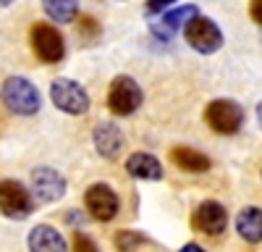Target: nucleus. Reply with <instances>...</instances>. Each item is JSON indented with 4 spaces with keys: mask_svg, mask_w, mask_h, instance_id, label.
<instances>
[{
    "mask_svg": "<svg viewBox=\"0 0 262 252\" xmlns=\"http://www.w3.org/2000/svg\"><path fill=\"white\" fill-rule=\"evenodd\" d=\"M0 100L16 116H34L42 105L39 90L27 76H8L0 84Z\"/></svg>",
    "mask_w": 262,
    "mask_h": 252,
    "instance_id": "f257e3e1",
    "label": "nucleus"
},
{
    "mask_svg": "<svg viewBox=\"0 0 262 252\" xmlns=\"http://www.w3.org/2000/svg\"><path fill=\"white\" fill-rule=\"evenodd\" d=\"M50 100L66 116H84L90 111V95H86V90L79 81L66 79V76H58L50 81Z\"/></svg>",
    "mask_w": 262,
    "mask_h": 252,
    "instance_id": "f03ea898",
    "label": "nucleus"
},
{
    "mask_svg": "<svg viewBox=\"0 0 262 252\" xmlns=\"http://www.w3.org/2000/svg\"><path fill=\"white\" fill-rule=\"evenodd\" d=\"M184 37L189 42V48L202 55H212L223 48V32L207 16H194L184 27Z\"/></svg>",
    "mask_w": 262,
    "mask_h": 252,
    "instance_id": "7ed1b4c3",
    "label": "nucleus"
},
{
    "mask_svg": "<svg viewBox=\"0 0 262 252\" xmlns=\"http://www.w3.org/2000/svg\"><path fill=\"white\" fill-rule=\"evenodd\" d=\"M66 189H69V181H66V176L60 171H55V168L50 165H37L32 168V174H29V192L34 197V202H58L63 195H66Z\"/></svg>",
    "mask_w": 262,
    "mask_h": 252,
    "instance_id": "20e7f679",
    "label": "nucleus"
},
{
    "mask_svg": "<svg viewBox=\"0 0 262 252\" xmlns=\"http://www.w3.org/2000/svg\"><path fill=\"white\" fill-rule=\"evenodd\" d=\"M34 210V197L32 192L16 179H3L0 181V213L13 221H24Z\"/></svg>",
    "mask_w": 262,
    "mask_h": 252,
    "instance_id": "39448f33",
    "label": "nucleus"
},
{
    "mask_svg": "<svg viewBox=\"0 0 262 252\" xmlns=\"http://www.w3.org/2000/svg\"><path fill=\"white\" fill-rule=\"evenodd\" d=\"M144 95L142 87L137 84V79H131L128 74H118L111 81V90H107V108L116 116H131L134 111H139Z\"/></svg>",
    "mask_w": 262,
    "mask_h": 252,
    "instance_id": "423d86ee",
    "label": "nucleus"
},
{
    "mask_svg": "<svg viewBox=\"0 0 262 252\" xmlns=\"http://www.w3.org/2000/svg\"><path fill=\"white\" fill-rule=\"evenodd\" d=\"M205 121L215 134H236L244 126V111L236 100H212L205 108Z\"/></svg>",
    "mask_w": 262,
    "mask_h": 252,
    "instance_id": "0eeeda50",
    "label": "nucleus"
},
{
    "mask_svg": "<svg viewBox=\"0 0 262 252\" xmlns=\"http://www.w3.org/2000/svg\"><path fill=\"white\" fill-rule=\"evenodd\" d=\"M29 39H32L34 55L42 63H60L63 60L66 42H63V34L53 24H48V21H37V24H32Z\"/></svg>",
    "mask_w": 262,
    "mask_h": 252,
    "instance_id": "6e6552de",
    "label": "nucleus"
},
{
    "mask_svg": "<svg viewBox=\"0 0 262 252\" xmlns=\"http://www.w3.org/2000/svg\"><path fill=\"white\" fill-rule=\"evenodd\" d=\"M84 205H86V210H90V216L95 221H102V223L113 221L118 216V207H121L116 189L111 184H102V181L92 184L84 192Z\"/></svg>",
    "mask_w": 262,
    "mask_h": 252,
    "instance_id": "1a4fd4ad",
    "label": "nucleus"
},
{
    "mask_svg": "<svg viewBox=\"0 0 262 252\" xmlns=\"http://www.w3.org/2000/svg\"><path fill=\"white\" fill-rule=\"evenodd\" d=\"M92 144L95 150L100 153V158L105 160H118L121 153H123V144H126V137L121 132V126L113 123V121H100L92 132Z\"/></svg>",
    "mask_w": 262,
    "mask_h": 252,
    "instance_id": "9d476101",
    "label": "nucleus"
},
{
    "mask_svg": "<svg viewBox=\"0 0 262 252\" xmlns=\"http://www.w3.org/2000/svg\"><path fill=\"white\" fill-rule=\"evenodd\" d=\"M194 226L202 231V234H210V237H221L226 226H228V213L221 202L215 200H205L200 207L194 210Z\"/></svg>",
    "mask_w": 262,
    "mask_h": 252,
    "instance_id": "9b49d317",
    "label": "nucleus"
},
{
    "mask_svg": "<svg viewBox=\"0 0 262 252\" xmlns=\"http://www.w3.org/2000/svg\"><path fill=\"white\" fill-rule=\"evenodd\" d=\"M194 16H200V8L194 3H186V6H179V8H168L165 13H160V21L152 24V34L160 37V39H170L181 27H186Z\"/></svg>",
    "mask_w": 262,
    "mask_h": 252,
    "instance_id": "f8f14e48",
    "label": "nucleus"
},
{
    "mask_svg": "<svg viewBox=\"0 0 262 252\" xmlns=\"http://www.w3.org/2000/svg\"><path fill=\"white\" fill-rule=\"evenodd\" d=\"M29 252H69L63 234L50 223H37L27 237Z\"/></svg>",
    "mask_w": 262,
    "mask_h": 252,
    "instance_id": "ddd939ff",
    "label": "nucleus"
},
{
    "mask_svg": "<svg viewBox=\"0 0 262 252\" xmlns=\"http://www.w3.org/2000/svg\"><path fill=\"white\" fill-rule=\"evenodd\" d=\"M126 174L134 179H142V181H160L163 163L149 153H131L126 158Z\"/></svg>",
    "mask_w": 262,
    "mask_h": 252,
    "instance_id": "4468645a",
    "label": "nucleus"
},
{
    "mask_svg": "<svg viewBox=\"0 0 262 252\" xmlns=\"http://www.w3.org/2000/svg\"><path fill=\"white\" fill-rule=\"evenodd\" d=\"M236 231L238 237L249 244H259L262 242V210L259 207H244L236 216Z\"/></svg>",
    "mask_w": 262,
    "mask_h": 252,
    "instance_id": "2eb2a0df",
    "label": "nucleus"
},
{
    "mask_svg": "<svg viewBox=\"0 0 262 252\" xmlns=\"http://www.w3.org/2000/svg\"><path fill=\"white\" fill-rule=\"evenodd\" d=\"M170 160L176 163L179 168H184V171L189 174H202L210 168V158L200 150H194V147H173L170 150Z\"/></svg>",
    "mask_w": 262,
    "mask_h": 252,
    "instance_id": "dca6fc26",
    "label": "nucleus"
},
{
    "mask_svg": "<svg viewBox=\"0 0 262 252\" xmlns=\"http://www.w3.org/2000/svg\"><path fill=\"white\" fill-rule=\"evenodd\" d=\"M42 11L55 24H71L79 16V0H42Z\"/></svg>",
    "mask_w": 262,
    "mask_h": 252,
    "instance_id": "f3484780",
    "label": "nucleus"
},
{
    "mask_svg": "<svg viewBox=\"0 0 262 252\" xmlns=\"http://www.w3.org/2000/svg\"><path fill=\"white\" fill-rule=\"evenodd\" d=\"M113 242H116V249H118V252H134L137 247L144 244V237L139 234V231L123 228V231H118V234L113 237Z\"/></svg>",
    "mask_w": 262,
    "mask_h": 252,
    "instance_id": "a211bd4d",
    "label": "nucleus"
},
{
    "mask_svg": "<svg viewBox=\"0 0 262 252\" xmlns=\"http://www.w3.org/2000/svg\"><path fill=\"white\" fill-rule=\"evenodd\" d=\"M71 247H74V252H100L97 244H95V239L86 237L84 231H76V234H74V244Z\"/></svg>",
    "mask_w": 262,
    "mask_h": 252,
    "instance_id": "6ab92c4d",
    "label": "nucleus"
},
{
    "mask_svg": "<svg viewBox=\"0 0 262 252\" xmlns=\"http://www.w3.org/2000/svg\"><path fill=\"white\" fill-rule=\"evenodd\" d=\"M76 18H79V34H84V37H97L100 34V24L92 16H76Z\"/></svg>",
    "mask_w": 262,
    "mask_h": 252,
    "instance_id": "aec40b11",
    "label": "nucleus"
},
{
    "mask_svg": "<svg viewBox=\"0 0 262 252\" xmlns=\"http://www.w3.org/2000/svg\"><path fill=\"white\" fill-rule=\"evenodd\" d=\"M173 3H179V0H147V13L155 16V13H165Z\"/></svg>",
    "mask_w": 262,
    "mask_h": 252,
    "instance_id": "412c9836",
    "label": "nucleus"
},
{
    "mask_svg": "<svg viewBox=\"0 0 262 252\" xmlns=\"http://www.w3.org/2000/svg\"><path fill=\"white\" fill-rule=\"evenodd\" d=\"M252 18L262 27V0H252Z\"/></svg>",
    "mask_w": 262,
    "mask_h": 252,
    "instance_id": "4be33fe9",
    "label": "nucleus"
},
{
    "mask_svg": "<svg viewBox=\"0 0 262 252\" xmlns=\"http://www.w3.org/2000/svg\"><path fill=\"white\" fill-rule=\"evenodd\" d=\"M179 252H205V249H202L200 244H194V242H189V244H184V247H181Z\"/></svg>",
    "mask_w": 262,
    "mask_h": 252,
    "instance_id": "5701e85b",
    "label": "nucleus"
},
{
    "mask_svg": "<svg viewBox=\"0 0 262 252\" xmlns=\"http://www.w3.org/2000/svg\"><path fill=\"white\" fill-rule=\"evenodd\" d=\"M257 123H259V129H262V100H259V105H257Z\"/></svg>",
    "mask_w": 262,
    "mask_h": 252,
    "instance_id": "b1692460",
    "label": "nucleus"
},
{
    "mask_svg": "<svg viewBox=\"0 0 262 252\" xmlns=\"http://www.w3.org/2000/svg\"><path fill=\"white\" fill-rule=\"evenodd\" d=\"M16 0H0V8H8V6H13Z\"/></svg>",
    "mask_w": 262,
    "mask_h": 252,
    "instance_id": "393cba45",
    "label": "nucleus"
}]
</instances>
